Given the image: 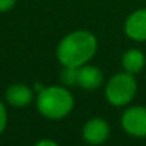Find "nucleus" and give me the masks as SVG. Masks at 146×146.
<instances>
[{"instance_id":"nucleus-1","label":"nucleus","mask_w":146,"mask_h":146,"mask_svg":"<svg viewBox=\"0 0 146 146\" xmlns=\"http://www.w3.org/2000/svg\"><path fill=\"white\" fill-rule=\"evenodd\" d=\"M97 48V37L92 33L77 30L60 41L57 47V58L64 67L80 68L95 55Z\"/></svg>"},{"instance_id":"nucleus-4","label":"nucleus","mask_w":146,"mask_h":146,"mask_svg":"<svg viewBox=\"0 0 146 146\" xmlns=\"http://www.w3.org/2000/svg\"><path fill=\"white\" fill-rule=\"evenodd\" d=\"M123 131L135 138H146V108L131 106L121 116Z\"/></svg>"},{"instance_id":"nucleus-7","label":"nucleus","mask_w":146,"mask_h":146,"mask_svg":"<svg viewBox=\"0 0 146 146\" xmlns=\"http://www.w3.org/2000/svg\"><path fill=\"white\" fill-rule=\"evenodd\" d=\"M104 75L101 70L94 65H82L78 68V84L81 88L88 91H95L102 85Z\"/></svg>"},{"instance_id":"nucleus-9","label":"nucleus","mask_w":146,"mask_h":146,"mask_svg":"<svg viewBox=\"0 0 146 146\" xmlns=\"http://www.w3.org/2000/svg\"><path fill=\"white\" fill-rule=\"evenodd\" d=\"M146 64V57L145 54L138 48H131L128 50L123 55H122V67L126 72L129 74H138L143 70Z\"/></svg>"},{"instance_id":"nucleus-10","label":"nucleus","mask_w":146,"mask_h":146,"mask_svg":"<svg viewBox=\"0 0 146 146\" xmlns=\"http://www.w3.org/2000/svg\"><path fill=\"white\" fill-rule=\"evenodd\" d=\"M61 80L67 87H72L78 84V68L74 67H64L61 72Z\"/></svg>"},{"instance_id":"nucleus-6","label":"nucleus","mask_w":146,"mask_h":146,"mask_svg":"<svg viewBox=\"0 0 146 146\" xmlns=\"http://www.w3.org/2000/svg\"><path fill=\"white\" fill-rule=\"evenodd\" d=\"M125 34L135 41H146V9L133 11L125 21Z\"/></svg>"},{"instance_id":"nucleus-5","label":"nucleus","mask_w":146,"mask_h":146,"mask_svg":"<svg viewBox=\"0 0 146 146\" xmlns=\"http://www.w3.org/2000/svg\"><path fill=\"white\" fill-rule=\"evenodd\" d=\"M111 133L109 125L106 121L101 118L90 119L82 129V136L90 145H101L104 143Z\"/></svg>"},{"instance_id":"nucleus-3","label":"nucleus","mask_w":146,"mask_h":146,"mask_svg":"<svg viewBox=\"0 0 146 146\" xmlns=\"http://www.w3.org/2000/svg\"><path fill=\"white\" fill-rule=\"evenodd\" d=\"M138 82L133 74L119 72L113 75L105 88V95L111 105L113 106H125L136 95Z\"/></svg>"},{"instance_id":"nucleus-11","label":"nucleus","mask_w":146,"mask_h":146,"mask_svg":"<svg viewBox=\"0 0 146 146\" xmlns=\"http://www.w3.org/2000/svg\"><path fill=\"white\" fill-rule=\"evenodd\" d=\"M7 125V112H6V108L3 105V102L0 101V133L4 131Z\"/></svg>"},{"instance_id":"nucleus-8","label":"nucleus","mask_w":146,"mask_h":146,"mask_svg":"<svg viewBox=\"0 0 146 146\" xmlns=\"http://www.w3.org/2000/svg\"><path fill=\"white\" fill-rule=\"evenodd\" d=\"M6 99L11 106L23 108L31 104V101L34 99V92L31 88H29L24 84H14L10 85L9 90L6 91Z\"/></svg>"},{"instance_id":"nucleus-13","label":"nucleus","mask_w":146,"mask_h":146,"mask_svg":"<svg viewBox=\"0 0 146 146\" xmlns=\"http://www.w3.org/2000/svg\"><path fill=\"white\" fill-rule=\"evenodd\" d=\"M34 146H58V143L54 142V141H51V139H43V141L37 142Z\"/></svg>"},{"instance_id":"nucleus-2","label":"nucleus","mask_w":146,"mask_h":146,"mask_svg":"<svg viewBox=\"0 0 146 146\" xmlns=\"http://www.w3.org/2000/svg\"><path fill=\"white\" fill-rule=\"evenodd\" d=\"M74 108L72 94L64 87H47L37 95V109L48 119L65 118Z\"/></svg>"},{"instance_id":"nucleus-12","label":"nucleus","mask_w":146,"mask_h":146,"mask_svg":"<svg viewBox=\"0 0 146 146\" xmlns=\"http://www.w3.org/2000/svg\"><path fill=\"white\" fill-rule=\"evenodd\" d=\"M17 0H0V13H6L14 7Z\"/></svg>"}]
</instances>
